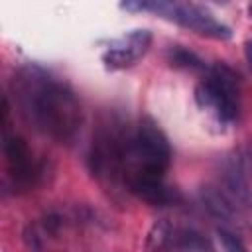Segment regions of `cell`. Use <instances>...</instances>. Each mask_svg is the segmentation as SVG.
I'll use <instances>...</instances> for the list:
<instances>
[{"mask_svg": "<svg viewBox=\"0 0 252 252\" xmlns=\"http://www.w3.org/2000/svg\"><path fill=\"white\" fill-rule=\"evenodd\" d=\"M224 185L228 189L230 201H238L244 207H252V193L244 181V175L236 163H228L224 167Z\"/></svg>", "mask_w": 252, "mask_h": 252, "instance_id": "ba28073f", "label": "cell"}, {"mask_svg": "<svg viewBox=\"0 0 252 252\" xmlns=\"http://www.w3.org/2000/svg\"><path fill=\"white\" fill-rule=\"evenodd\" d=\"M152 33L148 30H134L128 35L114 41L102 55V61L112 69H124L134 65L150 47Z\"/></svg>", "mask_w": 252, "mask_h": 252, "instance_id": "277c9868", "label": "cell"}, {"mask_svg": "<svg viewBox=\"0 0 252 252\" xmlns=\"http://www.w3.org/2000/svg\"><path fill=\"white\" fill-rule=\"evenodd\" d=\"M244 51H246V59H248V65H250V69H252V41H246V45H244Z\"/></svg>", "mask_w": 252, "mask_h": 252, "instance_id": "7c38bea8", "label": "cell"}, {"mask_svg": "<svg viewBox=\"0 0 252 252\" xmlns=\"http://www.w3.org/2000/svg\"><path fill=\"white\" fill-rule=\"evenodd\" d=\"M128 189L142 201L154 205V207H165L173 205L179 201V195L175 189L167 187L163 179H154V177H136L128 181Z\"/></svg>", "mask_w": 252, "mask_h": 252, "instance_id": "8992f818", "label": "cell"}, {"mask_svg": "<svg viewBox=\"0 0 252 252\" xmlns=\"http://www.w3.org/2000/svg\"><path fill=\"white\" fill-rule=\"evenodd\" d=\"M16 96L24 116L43 134L67 142L81 128V104L61 83L39 67L24 69L16 79Z\"/></svg>", "mask_w": 252, "mask_h": 252, "instance_id": "6da1fadb", "label": "cell"}, {"mask_svg": "<svg viewBox=\"0 0 252 252\" xmlns=\"http://www.w3.org/2000/svg\"><path fill=\"white\" fill-rule=\"evenodd\" d=\"M169 61H171V65H179V67H193V69H201L203 67L201 61L193 53H189V51H185L181 47H173L169 51Z\"/></svg>", "mask_w": 252, "mask_h": 252, "instance_id": "30bf717a", "label": "cell"}, {"mask_svg": "<svg viewBox=\"0 0 252 252\" xmlns=\"http://www.w3.org/2000/svg\"><path fill=\"white\" fill-rule=\"evenodd\" d=\"M217 234H219V238H220V242H222V246H224L226 252H246V248L242 246V242L232 232H228L226 228H217Z\"/></svg>", "mask_w": 252, "mask_h": 252, "instance_id": "8fae6325", "label": "cell"}, {"mask_svg": "<svg viewBox=\"0 0 252 252\" xmlns=\"http://www.w3.org/2000/svg\"><path fill=\"white\" fill-rule=\"evenodd\" d=\"M173 238V226L167 219L156 220L144 240V252H163Z\"/></svg>", "mask_w": 252, "mask_h": 252, "instance_id": "9c48e42d", "label": "cell"}, {"mask_svg": "<svg viewBox=\"0 0 252 252\" xmlns=\"http://www.w3.org/2000/svg\"><path fill=\"white\" fill-rule=\"evenodd\" d=\"M201 199H203L207 211L213 217H217L220 220H226V222L234 220L236 209H234V203L230 201V197L224 191H219L217 187L205 185V187H201Z\"/></svg>", "mask_w": 252, "mask_h": 252, "instance_id": "52a82bcc", "label": "cell"}, {"mask_svg": "<svg viewBox=\"0 0 252 252\" xmlns=\"http://www.w3.org/2000/svg\"><path fill=\"white\" fill-rule=\"evenodd\" d=\"M4 154H6V163L12 177L18 183H30L33 177V159L28 144L20 136H6Z\"/></svg>", "mask_w": 252, "mask_h": 252, "instance_id": "5b68a950", "label": "cell"}, {"mask_svg": "<svg viewBox=\"0 0 252 252\" xmlns=\"http://www.w3.org/2000/svg\"><path fill=\"white\" fill-rule=\"evenodd\" d=\"M248 12H250V16H252V4H250V8H248Z\"/></svg>", "mask_w": 252, "mask_h": 252, "instance_id": "4fadbf2b", "label": "cell"}, {"mask_svg": "<svg viewBox=\"0 0 252 252\" xmlns=\"http://www.w3.org/2000/svg\"><path fill=\"white\" fill-rule=\"evenodd\" d=\"M195 98L201 108L215 112L220 120L230 122L238 114V81L236 75L222 63H217L209 77L195 89Z\"/></svg>", "mask_w": 252, "mask_h": 252, "instance_id": "7a4b0ae2", "label": "cell"}, {"mask_svg": "<svg viewBox=\"0 0 252 252\" xmlns=\"http://www.w3.org/2000/svg\"><path fill=\"white\" fill-rule=\"evenodd\" d=\"M122 8L126 10H152L158 12L189 30L195 33L215 37V39H228L232 35L230 28L217 22L211 12L197 4H177V2H124Z\"/></svg>", "mask_w": 252, "mask_h": 252, "instance_id": "3957f363", "label": "cell"}]
</instances>
